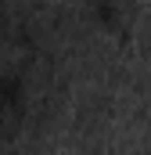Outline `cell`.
<instances>
[{"label": "cell", "instance_id": "obj_1", "mask_svg": "<svg viewBox=\"0 0 151 155\" xmlns=\"http://www.w3.org/2000/svg\"><path fill=\"white\" fill-rule=\"evenodd\" d=\"M25 108H29V83L18 69L0 72V144H7L22 123H25Z\"/></svg>", "mask_w": 151, "mask_h": 155}]
</instances>
